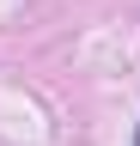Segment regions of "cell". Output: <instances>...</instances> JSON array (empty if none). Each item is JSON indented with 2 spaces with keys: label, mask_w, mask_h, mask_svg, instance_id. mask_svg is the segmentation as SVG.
Returning <instances> with one entry per match:
<instances>
[{
  "label": "cell",
  "mask_w": 140,
  "mask_h": 146,
  "mask_svg": "<svg viewBox=\"0 0 140 146\" xmlns=\"http://www.w3.org/2000/svg\"><path fill=\"white\" fill-rule=\"evenodd\" d=\"M134 146H140V140H134Z\"/></svg>",
  "instance_id": "obj_1"
}]
</instances>
